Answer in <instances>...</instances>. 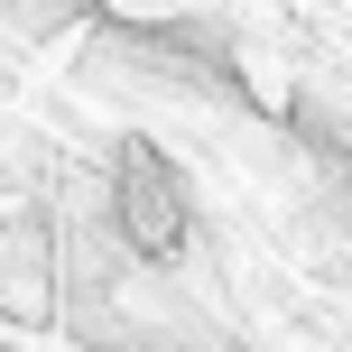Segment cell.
<instances>
[{"mask_svg": "<svg viewBox=\"0 0 352 352\" xmlns=\"http://www.w3.org/2000/svg\"><path fill=\"white\" fill-rule=\"evenodd\" d=\"M47 232L37 223H10L0 232V306H47Z\"/></svg>", "mask_w": 352, "mask_h": 352, "instance_id": "obj_2", "label": "cell"}, {"mask_svg": "<svg viewBox=\"0 0 352 352\" xmlns=\"http://www.w3.org/2000/svg\"><path fill=\"white\" fill-rule=\"evenodd\" d=\"M121 232L148 250V260H176L186 250V186L148 140H121Z\"/></svg>", "mask_w": 352, "mask_h": 352, "instance_id": "obj_1", "label": "cell"}]
</instances>
